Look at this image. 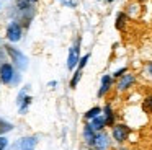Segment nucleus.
Wrapping results in <instances>:
<instances>
[{
  "label": "nucleus",
  "instance_id": "obj_7",
  "mask_svg": "<svg viewBox=\"0 0 152 150\" xmlns=\"http://www.w3.org/2000/svg\"><path fill=\"white\" fill-rule=\"evenodd\" d=\"M96 130L92 127V124H85L83 126V139H85L87 143H90V145H93V142H95V137H96Z\"/></svg>",
  "mask_w": 152,
  "mask_h": 150
},
{
  "label": "nucleus",
  "instance_id": "obj_22",
  "mask_svg": "<svg viewBox=\"0 0 152 150\" xmlns=\"http://www.w3.org/2000/svg\"><path fill=\"white\" fill-rule=\"evenodd\" d=\"M139 2H145V0H139Z\"/></svg>",
  "mask_w": 152,
  "mask_h": 150
},
{
  "label": "nucleus",
  "instance_id": "obj_9",
  "mask_svg": "<svg viewBox=\"0 0 152 150\" xmlns=\"http://www.w3.org/2000/svg\"><path fill=\"white\" fill-rule=\"evenodd\" d=\"M111 82H113V78L110 77V75H103L102 77V87H100V90H98V96H103V95L108 93L110 88H111Z\"/></svg>",
  "mask_w": 152,
  "mask_h": 150
},
{
  "label": "nucleus",
  "instance_id": "obj_13",
  "mask_svg": "<svg viewBox=\"0 0 152 150\" xmlns=\"http://www.w3.org/2000/svg\"><path fill=\"white\" fill-rule=\"evenodd\" d=\"M142 109L145 113H152V95H147L142 101Z\"/></svg>",
  "mask_w": 152,
  "mask_h": 150
},
{
  "label": "nucleus",
  "instance_id": "obj_14",
  "mask_svg": "<svg viewBox=\"0 0 152 150\" xmlns=\"http://www.w3.org/2000/svg\"><path fill=\"white\" fill-rule=\"evenodd\" d=\"M124 23H126V15L124 13H118V16H116V28L123 29L124 28Z\"/></svg>",
  "mask_w": 152,
  "mask_h": 150
},
{
  "label": "nucleus",
  "instance_id": "obj_15",
  "mask_svg": "<svg viewBox=\"0 0 152 150\" xmlns=\"http://www.w3.org/2000/svg\"><path fill=\"white\" fill-rule=\"evenodd\" d=\"M82 78V70H77L75 74H74V77H72V80H70V88H75L77 87V83H79V80Z\"/></svg>",
  "mask_w": 152,
  "mask_h": 150
},
{
  "label": "nucleus",
  "instance_id": "obj_10",
  "mask_svg": "<svg viewBox=\"0 0 152 150\" xmlns=\"http://www.w3.org/2000/svg\"><path fill=\"white\" fill-rule=\"evenodd\" d=\"M105 121H106V126H115V113H113V108L111 104H105Z\"/></svg>",
  "mask_w": 152,
  "mask_h": 150
},
{
  "label": "nucleus",
  "instance_id": "obj_25",
  "mask_svg": "<svg viewBox=\"0 0 152 150\" xmlns=\"http://www.w3.org/2000/svg\"><path fill=\"white\" fill-rule=\"evenodd\" d=\"M95 150H100V149H95Z\"/></svg>",
  "mask_w": 152,
  "mask_h": 150
},
{
  "label": "nucleus",
  "instance_id": "obj_19",
  "mask_svg": "<svg viewBox=\"0 0 152 150\" xmlns=\"http://www.w3.org/2000/svg\"><path fill=\"white\" fill-rule=\"evenodd\" d=\"M28 5H30V0H18V7H20V8L26 10Z\"/></svg>",
  "mask_w": 152,
  "mask_h": 150
},
{
  "label": "nucleus",
  "instance_id": "obj_17",
  "mask_svg": "<svg viewBox=\"0 0 152 150\" xmlns=\"http://www.w3.org/2000/svg\"><path fill=\"white\" fill-rule=\"evenodd\" d=\"M124 74H128V68L123 67V68H119V70H116L115 74H113V77H115V78H119V77H123Z\"/></svg>",
  "mask_w": 152,
  "mask_h": 150
},
{
  "label": "nucleus",
  "instance_id": "obj_4",
  "mask_svg": "<svg viewBox=\"0 0 152 150\" xmlns=\"http://www.w3.org/2000/svg\"><path fill=\"white\" fill-rule=\"evenodd\" d=\"M12 77H13V67L10 64H7V62L2 64V67H0V80L4 83H10Z\"/></svg>",
  "mask_w": 152,
  "mask_h": 150
},
{
  "label": "nucleus",
  "instance_id": "obj_21",
  "mask_svg": "<svg viewBox=\"0 0 152 150\" xmlns=\"http://www.w3.org/2000/svg\"><path fill=\"white\" fill-rule=\"evenodd\" d=\"M147 72H149V75H151V77H152V62H151V64L147 65Z\"/></svg>",
  "mask_w": 152,
  "mask_h": 150
},
{
  "label": "nucleus",
  "instance_id": "obj_24",
  "mask_svg": "<svg viewBox=\"0 0 152 150\" xmlns=\"http://www.w3.org/2000/svg\"><path fill=\"white\" fill-rule=\"evenodd\" d=\"M106 2H113V0H106Z\"/></svg>",
  "mask_w": 152,
  "mask_h": 150
},
{
  "label": "nucleus",
  "instance_id": "obj_3",
  "mask_svg": "<svg viewBox=\"0 0 152 150\" xmlns=\"http://www.w3.org/2000/svg\"><path fill=\"white\" fill-rule=\"evenodd\" d=\"M93 147H95V149H100V150L108 149V147H110V137H108V134L103 132V130L96 134L95 142H93Z\"/></svg>",
  "mask_w": 152,
  "mask_h": 150
},
{
  "label": "nucleus",
  "instance_id": "obj_20",
  "mask_svg": "<svg viewBox=\"0 0 152 150\" xmlns=\"http://www.w3.org/2000/svg\"><path fill=\"white\" fill-rule=\"evenodd\" d=\"M5 147H7V139L4 135H0V150H4Z\"/></svg>",
  "mask_w": 152,
  "mask_h": 150
},
{
  "label": "nucleus",
  "instance_id": "obj_5",
  "mask_svg": "<svg viewBox=\"0 0 152 150\" xmlns=\"http://www.w3.org/2000/svg\"><path fill=\"white\" fill-rule=\"evenodd\" d=\"M20 36H21V29H20V26H18L17 23H12V25L8 26V29H7V38L10 39V41L17 42L18 39H20Z\"/></svg>",
  "mask_w": 152,
  "mask_h": 150
},
{
  "label": "nucleus",
  "instance_id": "obj_23",
  "mask_svg": "<svg viewBox=\"0 0 152 150\" xmlns=\"http://www.w3.org/2000/svg\"><path fill=\"white\" fill-rule=\"evenodd\" d=\"M30 2H36V0H30Z\"/></svg>",
  "mask_w": 152,
  "mask_h": 150
},
{
  "label": "nucleus",
  "instance_id": "obj_11",
  "mask_svg": "<svg viewBox=\"0 0 152 150\" xmlns=\"http://www.w3.org/2000/svg\"><path fill=\"white\" fill-rule=\"evenodd\" d=\"M92 127L95 130H98V132H102L103 129H105V126H106V121H105V116H96L95 119H92Z\"/></svg>",
  "mask_w": 152,
  "mask_h": 150
},
{
  "label": "nucleus",
  "instance_id": "obj_8",
  "mask_svg": "<svg viewBox=\"0 0 152 150\" xmlns=\"http://www.w3.org/2000/svg\"><path fill=\"white\" fill-rule=\"evenodd\" d=\"M77 62H79V49L77 47H70L69 51V59H67V68H75Z\"/></svg>",
  "mask_w": 152,
  "mask_h": 150
},
{
  "label": "nucleus",
  "instance_id": "obj_1",
  "mask_svg": "<svg viewBox=\"0 0 152 150\" xmlns=\"http://www.w3.org/2000/svg\"><path fill=\"white\" fill-rule=\"evenodd\" d=\"M129 132H131V129H129L126 124H115V126H113V130H111V135L118 143H123L128 139Z\"/></svg>",
  "mask_w": 152,
  "mask_h": 150
},
{
  "label": "nucleus",
  "instance_id": "obj_16",
  "mask_svg": "<svg viewBox=\"0 0 152 150\" xmlns=\"http://www.w3.org/2000/svg\"><path fill=\"white\" fill-rule=\"evenodd\" d=\"M88 59H90V54H85L82 59H80V62H79V68H80V70H82V68L87 65V62H88Z\"/></svg>",
  "mask_w": 152,
  "mask_h": 150
},
{
  "label": "nucleus",
  "instance_id": "obj_2",
  "mask_svg": "<svg viewBox=\"0 0 152 150\" xmlns=\"http://www.w3.org/2000/svg\"><path fill=\"white\" fill-rule=\"evenodd\" d=\"M134 82H136V77H134L132 74H124L123 77L118 78L116 88H118L119 91H126V90H129V88L134 85Z\"/></svg>",
  "mask_w": 152,
  "mask_h": 150
},
{
  "label": "nucleus",
  "instance_id": "obj_12",
  "mask_svg": "<svg viewBox=\"0 0 152 150\" xmlns=\"http://www.w3.org/2000/svg\"><path fill=\"white\" fill-rule=\"evenodd\" d=\"M100 113H102V108H100V106H95V108H92V109H88V111L85 113V119L92 121V119H95L96 116H100Z\"/></svg>",
  "mask_w": 152,
  "mask_h": 150
},
{
  "label": "nucleus",
  "instance_id": "obj_6",
  "mask_svg": "<svg viewBox=\"0 0 152 150\" xmlns=\"http://www.w3.org/2000/svg\"><path fill=\"white\" fill-rule=\"evenodd\" d=\"M36 145V137H25L18 142L17 150H33Z\"/></svg>",
  "mask_w": 152,
  "mask_h": 150
},
{
  "label": "nucleus",
  "instance_id": "obj_18",
  "mask_svg": "<svg viewBox=\"0 0 152 150\" xmlns=\"http://www.w3.org/2000/svg\"><path fill=\"white\" fill-rule=\"evenodd\" d=\"M30 101H31V98L30 96H26V98H25V100H23V106H21V113H25V111H26V108H28V104H30Z\"/></svg>",
  "mask_w": 152,
  "mask_h": 150
}]
</instances>
